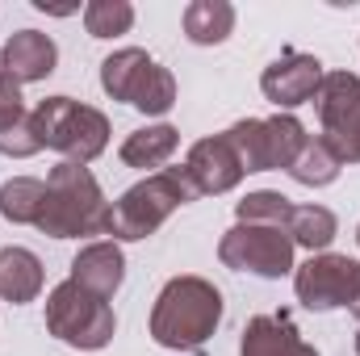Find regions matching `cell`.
<instances>
[{
    "label": "cell",
    "mask_w": 360,
    "mask_h": 356,
    "mask_svg": "<svg viewBox=\"0 0 360 356\" xmlns=\"http://www.w3.org/2000/svg\"><path fill=\"white\" fill-rule=\"evenodd\" d=\"M226 139L235 143L239 160L248 172H269V168H293V160L302 155L306 147V130L297 117L289 113H276V117H248V122H235L226 130Z\"/></svg>",
    "instance_id": "7"
},
{
    "label": "cell",
    "mask_w": 360,
    "mask_h": 356,
    "mask_svg": "<svg viewBox=\"0 0 360 356\" xmlns=\"http://www.w3.org/2000/svg\"><path fill=\"white\" fill-rule=\"evenodd\" d=\"M323 139H327V134H323ZM327 143L340 151L344 164H360V113L352 117V126H348L344 134H335V139H327Z\"/></svg>",
    "instance_id": "25"
},
{
    "label": "cell",
    "mask_w": 360,
    "mask_h": 356,
    "mask_svg": "<svg viewBox=\"0 0 360 356\" xmlns=\"http://www.w3.org/2000/svg\"><path fill=\"white\" fill-rule=\"evenodd\" d=\"M46 327L51 336H59L63 344L72 348H84V352H96L113 340L117 331V319H113V306L105 298L89 293L84 285H76L72 276L63 285L51 289L46 298Z\"/></svg>",
    "instance_id": "6"
},
{
    "label": "cell",
    "mask_w": 360,
    "mask_h": 356,
    "mask_svg": "<svg viewBox=\"0 0 360 356\" xmlns=\"http://www.w3.org/2000/svg\"><path fill=\"white\" fill-rule=\"evenodd\" d=\"M105 218L109 205L101 197V184L84 164H59L46 177V197H42V214H38V231L55 235V239H80V235H105Z\"/></svg>",
    "instance_id": "2"
},
{
    "label": "cell",
    "mask_w": 360,
    "mask_h": 356,
    "mask_svg": "<svg viewBox=\"0 0 360 356\" xmlns=\"http://www.w3.org/2000/svg\"><path fill=\"white\" fill-rule=\"evenodd\" d=\"M352 314H356V319H360V293H356V302H352Z\"/></svg>",
    "instance_id": "26"
},
{
    "label": "cell",
    "mask_w": 360,
    "mask_h": 356,
    "mask_svg": "<svg viewBox=\"0 0 360 356\" xmlns=\"http://www.w3.org/2000/svg\"><path fill=\"white\" fill-rule=\"evenodd\" d=\"M193 197H197V189L188 184L184 168L151 172L147 180H139L134 189H126L122 201L109 205L105 235H113V239H147L172 210H180Z\"/></svg>",
    "instance_id": "3"
},
{
    "label": "cell",
    "mask_w": 360,
    "mask_h": 356,
    "mask_svg": "<svg viewBox=\"0 0 360 356\" xmlns=\"http://www.w3.org/2000/svg\"><path fill=\"white\" fill-rule=\"evenodd\" d=\"M239 222H260V227H285L289 231V218H293V201L272 193V189H260V193H248L239 205Z\"/></svg>",
    "instance_id": "22"
},
{
    "label": "cell",
    "mask_w": 360,
    "mask_h": 356,
    "mask_svg": "<svg viewBox=\"0 0 360 356\" xmlns=\"http://www.w3.org/2000/svg\"><path fill=\"white\" fill-rule=\"evenodd\" d=\"M289 239L302 243V248H310V252H323L335 239V214L323 210V205H293Z\"/></svg>",
    "instance_id": "21"
},
{
    "label": "cell",
    "mask_w": 360,
    "mask_h": 356,
    "mask_svg": "<svg viewBox=\"0 0 360 356\" xmlns=\"http://www.w3.org/2000/svg\"><path fill=\"white\" fill-rule=\"evenodd\" d=\"M176 143H180L176 126H143V130H134L122 143V164L126 168H160L164 172V164L172 160Z\"/></svg>",
    "instance_id": "17"
},
{
    "label": "cell",
    "mask_w": 360,
    "mask_h": 356,
    "mask_svg": "<svg viewBox=\"0 0 360 356\" xmlns=\"http://www.w3.org/2000/svg\"><path fill=\"white\" fill-rule=\"evenodd\" d=\"M25 101H21V84L13 80V72L4 68V51H0V134L25 126Z\"/></svg>",
    "instance_id": "24"
},
{
    "label": "cell",
    "mask_w": 360,
    "mask_h": 356,
    "mask_svg": "<svg viewBox=\"0 0 360 356\" xmlns=\"http://www.w3.org/2000/svg\"><path fill=\"white\" fill-rule=\"evenodd\" d=\"M319 117H323V134L335 139L352 126V117L360 113V76L352 72H327L319 84Z\"/></svg>",
    "instance_id": "15"
},
{
    "label": "cell",
    "mask_w": 360,
    "mask_h": 356,
    "mask_svg": "<svg viewBox=\"0 0 360 356\" xmlns=\"http://www.w3.org/2000/svg\"><path fill=\"white\" fill-rule=\"evenodd\" d=\"M356 352H360V336H356Z\"/></svg>",
    "instance_id": "27"
},
{
    "label": "cell",
    "mask_w": 360,
    "mask_h": 356,
    "mask_svg": "<svg viewBox=\"0 0 360 356\" xmlns=\"http://www.w3.org/2000/svg\"><path fill=\"white\" fill-rule=\"evenodd\" d=\"M222 319V293L201 276H176L164 285L151 310V336L164 348L197 352Z\"/></svg>",
    "instance_id": "1"
},
{
    "label": "cell",
    "mask_w": 360,
    "mask_h": 356,
    "mask_svg": "<svg viewBox=\"0 0 360 356\" xmlns=\"http://www.w3.org/2000/svg\"><path fill=\"white\" fill-rule=\"evenodd\" d=\"M297 285V302L310 310H335V306H352L360 293V265L348 256H310L293 276Z\"/></svg>",
    "instance_id": "9"
},
{
    "label": "cell",
    "mask_w": 360,
    "mask_h": 356,
    "mask_svg": "<svg viewBox=\"0 0 360 356\" xmlns=\"http://www.w3.org/2000/svg\"><path fill=\"white\" fill-rule=\"evenodd\" d=\"M42 197H46V180H34V177H17L0 189V214L8 222H38L42 214Z\"/></svg>",
    "instance_id": "20"
},
{
    "label": "cell",
    "mask_w": 360,
    "mask_h": 356,
    "mask_svg": "<svg viewBox=\"0 0 360 356\" xmlns=\"http://www.w3.org/2000/svg\"><path fill=\"white\" fill-rule=\"evenodd\" d=\"M340 168H344V160H340V151L319 134V139H306V147H302V155L293 160V168H289V177L297 180V184H310V189H323V184H331V180L340 177Z\"/></svg>",
    "instance_id": "19"
},
{
    "label": "cell",
    "mask_w": 360,
    "mask_h": 356,
    "mask_svg": "<svg viewBox=\"0 0 360 356\" xmlns=\"http://www.w3.org/2000/svg\"><path fill=\"white\" fill-rule=\"evenodd\" d=\"M84 25L92 38H117L134 25V8L126 0H92L84 4Z\"/></svg>",
    "instance_id": "23"
},
{
    "label": "cell",
    "mask_w": 360,
    "mask_h": 356,
    "mask_svg": "<svg viewBox=\"0 0 360 356\" xmlns=\"http://www.w3.org/2000/svg\"><path fill=\"white\" fill-rule=\"evenodd\" d=\"M184 177H188V184L201 197V193H226V189H235L239 180L248 177V168H243L235 143L226 134H214V139L193 143V151L184 160Z\"/></svg>",
    "instance_id": "11"
},
{
    "label": "cell",
    "mask_w": 360,
    "mask_h": 356,
    "mask_svg": "<svg viewBox=\"0 0 360 356\" xmlns=\"http://www.w3.org/2000/svg\"><path fill=\"white\" fill-rule=\"evenodd\" d=\"M235 30V8L226 0H193L184 8V34L197 46H218Z\"/></svg>",
    "instance_id": "18"
},
{
    "label": "cell",
    "mask_w": 360,
    "mask_h": 356,
    "mask_svg": "<svg viewBox=\"0 0 360 356\" xmlns=\"http://www.w3.org/2000/svg\"><path fill=\"white\" fill-rule=\"evenodd\" d=\"M42 289V260L30 248H4L0 252V298L4 302H34Z\"/></svg>",
    "instance_id": "16"
},
{
    "label": "cell",
    "mask_w": 360,
    "mask_h": 356,
    "mask_svg": "<svg viewBox=\"0 0 360 356\" xmlns=\"http://www.w3.org/2000/svg\"><path fill=\"white\" fill-rule=\"evenodd\" d=\"M30 126L38 147H55L68 155V164H89L109 143V122L101 109L80 105L72 96H46L38 109H30Z\"/></svg>",
    "instance_id": "4"
},
{
    "label": "cell",
    "mask_w": 360,
    "mask_h": 356,
    "mask_svg": "<svg viewBox=\"0 0 360 356\" xmlns=\"http://www.w3.org/2000/svg\"><path fill=\"white\" fill-rule=\"evenodd\" d=\"M122 276H126V256H122L117 243H89V248L72 260V281L84 285L96 298H105V302L117 293Z\"/></svg>",
    "instance_id": "14"
},
{
    "label": "cell",
    "mask_w": 360,
    "mask_h": 356,
    "mask_svg": "<svg viewBox=\"0 0 360 356\" xmlns=\"http://www.w3.org/2000/svg\"><path fill=\"white\" fill-rule=\"evenodd\" d=\"M239 356H319V348L306 344L293 319L281 310V314H256L248 323L239 340Z\"/></svg>",
    "instance_id": "12"
},
{
    "label": "cell",
    "mask_w": 360,
    "mask_h": 356,
    "mask_svg": "<svg viewBox=\"0 0 360 356\" xmlns=\"http://www.w3.org/2000/svg\"><path fill=\"white\" fill-rule=\"evenodd\" d=\"M319 84H323V63L314 55H302V51H281V59L269 63L260 76V89L276 109H293V105L314 101Z\"/></svg>",
    "instance_id": "10"
},
{
    "label": "cell",
    "mask_w": 360,
    "mask_h": 356,
    "mask_svg": "<svg viewBox=\"0 0 360 356\" xmlns=\"http://www.w3.org/2000/svg\"><path fill=\"white\" fill-rule=\"evenodd\" d=\"M218 260L235 272H256V276H285L293 268V239L285 227H260V222H239L222 235Z\"/></svg>",
    "instance_id": "8"
},
{
    "label": "cell",
    "mask_w": 360,
    "mask_h": 356,
    "mask_svg": "<svg viewBox=\"0 0 360 356\" xmlns=\"http://www.w3.org/2000/svg\"><path fill=\"white\" fill-rule=\"evenodd\" d=\"M356 239H360V227H356Z\"/></svg>",
    "instance_id": "28"
},
{
    "label": "cell",
    "mask_w": 360,
    "mask_h": 356,
    "mask_svg": "<svg viewBox=\"0 0 360 356\" xmlns=\"http://www.w3.org/2000/svg\"><path fill=\"white\" fill-rule=\"evenodd\" d=\"M101 89L109 92L113 101L134 105L147 117H160L176 105V80L168 68H160L147 51L126 46L117 55H109L101 63Z\"/></svg>",
    "instance_id": "5"
},
{
    "label": "cell",
    "mask_w": 360,
    "mask_h": 356,
    "mask_svg": "<svg viewBox=\"0 0 360 356\" xmlns=\"http://www.w3.org/2000/svg\"><path fill=\"white\" fill-rule=\"evenodd\" d=\"M55 42L38 30H17L8 42H4V68L13 72L17 84H34V80H46L55 72Z\"/></svg>",
    "instance_id": "13"
}]
</instances>
